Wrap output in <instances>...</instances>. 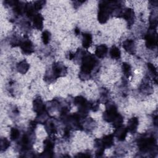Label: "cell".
<instances>
[{"mask_svg":"<svg viewBox=\"0 0 158 158\" xmlns=\"http://www.w3.org/2000/svg\"><path fill=\"white\" fill-rule=\"evenodd\" d=\"M29 67H30L29 64L25 60L20 62L17 65V69L18 72L22 74L25 73L28 70Z\"/></svg>","mask_w":158,"mask_h":158,"instance_id":"16","label":"cell"},{"mask_svg":"<svg viewBox=\"0 0 158 158\" xmlns=\"http://www.w3.org/2000/svg\"><path fill=\"white\" fill-rule=\"evenodd\" d=\"M53 74L55 78H58L64 73V67L59 64H55L52 66Z\"/></svg>","mask_w":158,"mask_h":158,"instance_id":"17","label":"cell"},{"mask_svg":"<svg viewBox=\"0 0 158 158\" xmlns=\"http://www.w3.org/2000/svg\"><path fill=\"white\" fill-rule=\"evenodd\" d=\"M109 53H110V56L113 59H118L120 57V51L119 49L115 46L112 47Z\"/></svg>","mask_w":158,"mask_h":158,"instance_id":"19","label":"cell"},{"mask_svg":"<svg viewBox=\"0 0 158 158\" xmlns=\"http://www.w3.org/2000/svg\"><path fill=\"white\" fill-rule=\"evenodd\" d=\"M122 69L123 71V73L127 77H129L131 74V67L128 63H123L122 65Z\"/></svg>","mask_w":158,"mask_h":158,"instance_id":"21","label":"cell"},{"mask_svg":"<svg viewBox=\"0 0 158 158\" xmlns=\"http://www.w3.org/2000/svg\"><path fill=\"white\" fill-rule=\"evenodd\" d=\"M96 60L95 58L91 55H86L82 59L81 67V74L84 75V78H86V76H89L92 70L94 69L96 65Z\"/></svg>","mask_w":158,"mask_h":158,"instance_id":"2","label":"cell"},{"mask_svg":"<svg viewBox=\"0 0 158 158\" xmlns=\"http://www.w3.org/2000/svg\"><path fill=\"white\" fill-rule=\"evenodd\" d=\"M46 130L48 131V133L50 134L54 133L56 131V128L55 127V125L51 122H49L46 125Z\"/></svg>","mask_w":158,"mask_h":158,"instance_id":"22","label":"cell"},{"mask_svg":"<svg viewBox=\"0 0 158 158\" xmlns=\"http://www.w3.org/2000/svg\"><path fill=\"white\" fill-rule=\"evenodd\" d=\"M19 130L15 128H12L10 130V139L12 140H15L19 137Z\"/></svg>","mask_w":158,"mask_h":158,"instance_id":"23","label":"cell"},{"mask_svg":"<svg viewBox=\"0 0 158 158\" xmlns=\"http://www.w3.org/2000/svg\"><path fill=\"white\" fill-rule=\"evenodd\" d=\"M75 32H76V33H77V34H78V33H79V32H80V31H79V30L76 29V30H75Z\"/></svg>","mask_w":158,"mask_h":158,"instance_id":"28","label":"cell"},{"mask_svg":"<svg viewBox=\"0 0 158 158\" xmlns=\"http://www.w3.org/2000/svg\"><path fill=\"white\" fill-rule=\"evenodd\" d=\"M33 23L34 27L38 29L41 30L43 27V17L41 14H37L33 15Z\"/></svg>","mask_w":158,"mask_h":158,"instance_id":"11","label":"cell"},{"mask_svg":"<svg viewBox=\"0 0 158 158\" xmlns=\"http://www.w3.org/2000/svg\"><path fill=\"white\" fill-rule=\"evenodd\" d=\"M92 43V36L91 34L85 33L83 35L82 44L84 48H88Z\"/></svg>","mask_w":158,"mask_h":158,"instance_id":"18","label":"cell"},{"mask_svg":"<svg viewBox=\"0 0 158 158\" xmlns=\"http://www.w3.org/2000/svg\"><path fill=\"white\" fill-rule=\"evenodd\" d=\"M33 109L35 112H36L38 115L44 114L45 111V106L40 98H36L33 101Z\"/></svg>","mask_w":158,"mask_h":158,"instance_id":"6","label":"cell"},{"mask_svg":"<svg viewBox=\"0 0 158 158\" xmlns=\"http://www.w3.org/2000/svg\"><path fill=\"white\" fill-rule=\"evenodd\" d=\"M22 51L27 54H30L33 51V46L32 43L29 40H25L20 44Z\"/></svg>","mask_w":158,"mask_h":158,"instance_id":"8","label":"cell"},{"mask_svg":"<svg viewBox=\"0 0 158 158\" xmlns=\"http://www.w3.org/2000/svg\"><path fill=\"white\" fill-rule=\"evenodd\" d=\"M110 2L102 1L99 5L98 20L101 23H106L109 18V15L114 10V5L110 4Z\"/></svg>","mask_w":158,"mask_h":158,"instance_id":"1","label":"cell"},{"mask_svg":"<svg viewBox=\"0 0 158 158\" xmlns=\"http://www.w3.org/2000/svg\"><path fill=\"white\" fill-rule=\"evenodd\" d=\"M44 2L43 1H36L34 4V9H35L36 10H40L43 7V5L44 4Z\"/></svg>","mask_w":158,"mask_h":158,"instance_id":"26","label":"cell"},{"mask_svg":"<svg viewBox=\"0 0 158 158\" xmlns=\"http://www.w3.org/2000/svg\"><path fill=\"white\" fill-rule=\"evenodd\" d=\"M44 152H43L44 157H52L53 156V148L54 143L49 139H46L44 141Z\"/></svg>","mask_w":158,"mask_h":158,"instance_id":"5","label":"cell"},{"mask_svg":"<svg viewBox=\"0 0 158 158\" xmlns=\"http://www.w3.org/2000/svg\"><path fill=\"white\" fill-rule=\"evenodd\" d=\"M123 48L129 53L133 54L135 49V43L132 40H127L123 43Z\"/></svg>","mask_w":158,"mask_h":158,"instance_id":"12","label":"cell"},{"mask_svg":"<svg viewBox=\"0 0 158 158\" xmlns=\"http://www.w3.org/2000/svg\"><path fill=\"white\" fill-rule=\"evenodd\" d=\"M107 52V48L105 44H101L98 46L95 51V54L99 58L104 57Z\"/></svg>","mask_w":158,"mask_h":158,"instance_id":"14","label":"cell"},{"mask_svg":"<svg viewBox=\"0 0 158 158\" xmlns=\"http://www.w3.org/2000/svg\"><path fill=\"white\" fill-rule=\"evenodd\" d=\"M128 132V130L126 128H123L120 127L116 128V130L114 132V136L119 140V141H123L127 136Z\"/></svg>","mask_w":158,"mask_h":158,"instance_id":"9","label":"cell"},{"mask_svg":"<svg viewBox=\"0 0 158 158\" xmlns=\"http://www.w3.org/2000/svg\"><path fill=\"white\" fill-rule=\"evenodd\" d=\"M138 125V119L136 117H133L130 118L128 123L127 130L131 133L136 132Z\"/></svg>","mask_w":158,"mask_h":158,"instance_id":"13","label":"cell"},{"mask_svg":"<svg viewBox=\"0 0 158 158\" xmlns=\"http://www.w3.org/2000/svg\"><path fill=\"white\" fill-rule=\"evenodd\" d=\"M41 38L44 44H48L50 40V33L48 31H44L42 34Z\"/></svg>","mask_w":158,"mask_h":158,"instance_id":"24","label":"cell"},{"mask_svg":"<svg viewBox=\"0 0 158 158\" xmlns=\"http://www.w3.org/2000/svg\"><path fill=\"white\" fill-rule=\"evenodd\" d=\"M123 17L128 22L129 25H131L133 23L134 19V12L131 9H127L123 14Z\"/></svg>","mask_w":158,"mask_h":158,"instance_id":"15","label":"cell"},{"mask_svg":"<svg viewBox=\"0 0 158 158\" xmlns=\"http://www.w3.org/2000/svg\"><path fill=\"white\" fill-rule=\"evenodd\" d=\"M146 44L149 48H153L157 45V37L154 33H148L145 36Z\"/></svg>","mask_w":158,"mask_h":158,"instance_id":"7","label":"cell"},{"mask_svg":"<svg viewBox=\"0 0 158 158\" xmlns=\"http://www.w3.org/2000/svg\"><path fill=\"white\" fill-rule=\"evenodd\" d=\"M123 117H122L121 115L118 114L116 116V117L114 119V120L112 122L113 123V125L115 127V128H118L120 127L122 125L123 123Z\"/></svg>","mask_w":158,"mask_h":158,"instance_id":"20","label":"cell"},{"mask_svg":"<svg viewBox=\"0 0 158 158\" xmlns=\"http://www.w3.org/2000/svg\"><path fill=\"white\" fill-rule=\"evenodd\" d=\"M148 67L149 69V70L151 71V72L152 73H153L154 75H157V70L155 68V67L154 66L153 64H151V63H148Z\"/></svg>","mask_w":158,"mask_h":158,"instance_id":"27","label":"cell"},{"mask_svg":"<svg viewBox=\"0 0 158 158\" xmlns=\"http://www.w3.org/2000/svg\"><path fill=\"white\" fill-rule=\"evenodd\" d=\"M10 146L9 141L6 138H2L1 141V149L2 151L6 150Z\"/></svg>","mask_w":158,"mask_h":158,"instance_id":"25","label":"cell"},{"mask_svg":"<svg viewBox=\"0 0 158 158\" xmlns=\"http://www.w3.org/2000/svg\"><path fill=\"white\" fill-rule=\"evenodd\" d=\"M100 143L104 148H109L114 144V136L112 135H108L104 136Z\"/></svg>","mask_w":158,"mask_h":158,"instance_id":"10","label":"cell"},{"mask_svg":"<svg viewBox=\"0 0 158 158\" xmlns=\"http://www.w3.org/2000/svg\"><path fill=\"white\" fill-rule=\"evenodd\" d=\"M118 115L117 107L114 104H109L104 112V119L107 122H112Z\"/></svg>","mask_w":158,"mask_h":158,"instance_id":"4","label":"cell"},{"mask_svg":"<svg viewBox=\"0 0 158 158\" xmlns=\"http://www.w3.org/2000/svg\"><path fill=\"white\" fill-rule=\"evenodd\" d=\"M155 143V139L152 136L149 138L143 137L139 139L138 146L141 151L145 152L152 149L154 147Z\"/></svg>","mask_w":158,"mask_h":158,"instance_id":"3","label":"cell"}]
</instances>
